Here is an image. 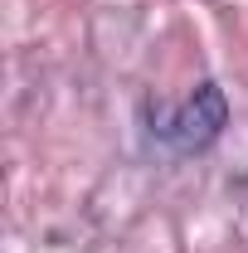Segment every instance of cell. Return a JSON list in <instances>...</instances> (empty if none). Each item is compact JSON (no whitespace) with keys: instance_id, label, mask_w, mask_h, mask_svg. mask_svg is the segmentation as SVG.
I'll return each instance as SVG.
<instances>
[{"instance_id":"1","label":"cell","mask_w":248,"mask_h":253,"mask_svg":"<svg viewBox=\"0 0 248 253\" xmlns=\"http://www.w3.org/2000/svg\"><path fill=\"white\" fill-rule=\"evenodd\" d=\"M219 126H224V93H219L214 83H205V88H195V97H190L185 107L170 117V122L161 126L180 151H190V146H205V141H214Z\"/></svg>"}]
</instances>
